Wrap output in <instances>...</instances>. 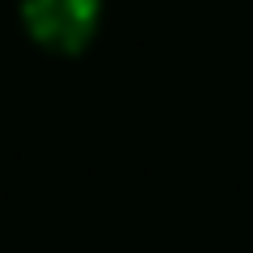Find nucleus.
I'll return each mask as SVG.
<instances>
[{
	"instance_id": "f257e3e1",
	"label": "nucleus",
	"mask_w": 253,
	"mask_h": 253,
	"mask_svg": "<svg viewBox=\"0 0 253 253\" xmlns=\"http://www.w3.org/2000/svg\"><path fill=\"white\" fill-rule=\"evenodd\" d=\"M21 21L46 51L76 55L97 34L101 0H21Z\"/></svg>"
}]
</instances>
